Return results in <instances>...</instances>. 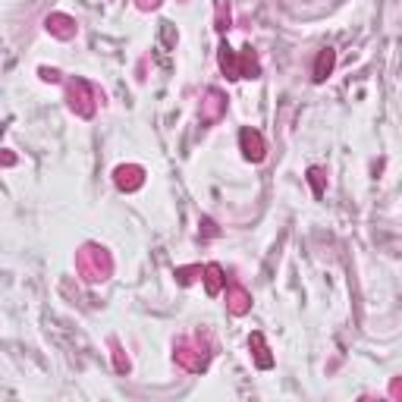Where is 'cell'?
Returning a JSON list of instances; mask_svg holds the SVG:
<instances>
[{"label":"cell","instance_id":"obj_5","mask_svg":"<svg viewBox=\"0 0 402 402\" xmlns=\"http://www.w3.org/2000/svg\"><path fill=\"white\" fill-rule=\"evenodd\" d=\"M239 142H242V151L249 160H264V138H261L258 129H242V136H239Z\"/></svg>","mask_w":402,"mask_h":402},{"label":"cell","instance_id":"obj_12","mask_svg":"<svg viewBox=\"0 0 402 402\" xmlns=\"http://www.w3.org/2000/svg\"><path fill=\"white\" fill-rule=\"evenodd\" d=\"M252 346H254V358H258V365L261 368H271L273 358L267 355V346H264V337H261V333H254V337H252Z\"/></svg>","mask_w":402,"mask_h":402},{"label":"cell","instance_id":"obj_18","mask_svg":"<svg viewBox=\"0 0 402 402\" xmlns=\"http://www.w3.org/2000/svg\"><path fill=\"white\" fill-rule=\"evenodd\" d=\"M160 0H138V6H142V10H151V6H157Z\"/></svg>","mask_w":402,"mask_h":402},{"label":"cell","instance_id":"obj_7","mask_svg":"<svg viewBox=\"0 0 402 402\" xmlns=\"http://www.w3.org/2000/svg\"><path fill=\"white\" fill-rule=\"evenodd\" d=\"M176 361L186 368V371H205L207 355H201L198 349H189L186 343H179V346H176Z\"/></svg>","mask_w":402,"mask_h":402},{"label":"cell","instance_id":"obj_1","mask_svg":"<svg viewBox=\"0 0 402 402\" xmlns=\"http://www.w3.org/2000/svg\"><path fill=\"white\" fill-rule=\"evenodd\" d=\"M76 267L89 283H104V280L110 277V271H113L110 254L100 249V245H85V249L79 252V258H76Z\"/></svg>","mask_w":402,"mask_h":402},{"label":"cell","instance_id":"obj_15","mask_svg":"<svg viewBox=\"0 0 402 402\" xmlns=\"http://www.w3.org/2000/svg\"><path fill=\"white\" fill-rule=\"evenodd\" d=\"M195 273H201V267H179L176 277H179V283H192V280H195Z\"/></svg>","mask_w":402,"mask_h":402},{"label":"cell","instance_id":"obj_6","mask_svg":"<svg viewBox=\"0 0 402 402\" xmlns=\"http://www.w3.org/2000/svg\"><path fill=\"white\" fill-rule=\"evenodd\" d=\"M48 32L57 38H63V41H70L72 35H76V19H70L66 13H51L48 16Z\"/></svg>","mask_w":402,"mask_h":402},{"label":"cell","instance_id":"obj_14","mask_svg":"<svg viewBox=\"0 0 402 402\" xmlns=\"http://www.w3.org/2000/svg\"><path fill=\"white\" fill-rule=\"evenodd\" d=\"M217 29L223 32V29H230V10H226V4L220 0L217 4Z\"/></svg>","mask_w":402,"mask_h":402},{"label":"cell","instance_id":"obj_4","mask_svg":"<svg viewBox=\"0 0 402 402\" xmlns=\"http://www.w3.org/2000/svg\"><path fill=\"white\" fill-rule=\"evenodd\" d=\"M113 179H117V186H119L123 192H136L138 186L145 183V170H142V167H136V164H129V167H117Z\"/></svg>","mask_w":402,"mask_h":402},{"label":"cell","instance_id":"obj_8","mask_svg":"<svg viewBox=\"0 0 402 402\" xmlns=\"http://www.w3.org/2000/svg\"><path fill=\"white\" fill-rule=\"evenodd\" d=\"M223 107H226V98L220 95L217 89H211V91H207V100L201 104V119H205V123H214V119H220Z\"/></svg>","mask_w":402,"mask_h":402},{"label":"cell","instance_id":"obj_2","mask_svg":"<svg viewBox=\"0 0 402 402\" xmlns=\"http://www.w3.org/2000/svg\"><path fill=\"white\" fill-rule=\"evenodd\" d=\"M220 66H223V72L230 79H254L261 72L258 66V57H254L252 48H242V57H236L230 48H220Z\"/></svg>","mask_w":402,"mask_h":402},{"label":"cell","instance_id":"obj_10","mask_svg":"<svg viewBox=\"0 0 402 402\" xmlns=\"http://www.w3.org/2000/svg\"><path fill=\"white\" fill-rule=\"evenodd\" d=\"M333 51L327 48V51H320V57H318V63H314V79H318V82H324L327 76H330V70H333Z\"/></svg>","mask_w":402,"mask_h":402},{"label":"cell","instance_id":"obj_13","mask_svg":"<svg viewBox=\"0 0 402 402\" xmlns=\"http://www.w3.org/2000/svg\"><path fill=\"white\" fill-rule=\"evenodd\" d=\"M324 176L327 173L320 170V167H311V170H308V179H311V189H314V195H324Z\"/></svg>","mask_w":402,"mask_h":402},{"label":"cell","instance_id":"obj_17","mask_svg":"<svg viewBox=\"0 0 402 402\" xmlns=\"http://www.w3.org/2000/svg\"><path fill=\"white\" fill-rule=\"evenodd\" d=\"M0 164H6V167H13V164H16V157H13V154H0Z\"/></svg>","mask_w":402,"mask_h":402},{"label":"cell","instance_id":"obj_3","mask_svg":"<svg viewBox=\"0 0 402 402\" xmlns=\"http://www.w3.org/2000/svg\"><path fill=\"white\" fill-rule=\"evenodd\" d=\"M66 95H70V107L79 113V117H91L95 113V91L85 79H72L66 85Z\"/></svg>","mask_w":402,"mask_h":402},{"label":"cell","instance_id":"obj_11","mask_svg":"<svg viewBox=\"0 0 402 402\" xmlns=\"http://www.w3.org/2000/svg\"><path fill=\"white\" fill-rule=\"evenodd\" d=\"M205 273H207V292H211V296H217L220 286H223V271H220V264H207Z\"/></svg>","mask_w":402,"mask_h":402},{"label":"cell","instance_id":"obj_16","mask_svg":"<svg viewBox=\"0 0 402 402\" xmlns=\"http://www.w3.org/2000/svg\"><path fill=\"white\" fill-rule=\"evenodd\" d=\"M41 76L48 79V82H57V79H60V72H57V70H41Z\"/></svg>","mask_w":402,"mask_h":402},{"label":"cell","instance_id":"obj_9","mask_svg":"<svg viewBox=\"0 0 402 402\" xmlns=\"http://www.w3.org/2000/svg\"><path fill=\"white\" fill-rule=\"evenodd\" d=\"M226 302H230V311L233 314H245L252 308V296L242 290V286H236V283L230 286V296H226Z\"/></svg>","mask_w":402,"mask_h":402}]
</instances>
